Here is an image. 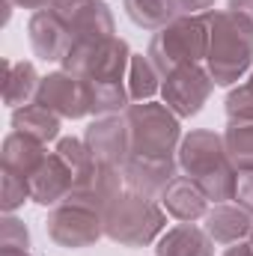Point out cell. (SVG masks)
<instances>
[{"instance_id":"8","label":"cell","mask_w":253,"mask_h":256,"mask_svg":"<svg viewBox=\"0 0 253 256\" xmlns=\"http://www.w3.org/2000/svg\"><path fill=\"white\" fill-rule=\"evenodd\" d=\"M45 230L57 248H66V250L92 248L104 236V214L84 208V206H74V202H60L51 208Z\"/></svg>"},{"instance_id":"14","label":"cell","mask_w":253,"mask_h":256,"mask_svg":"<svg viewBox=\"0 0 253 256\" xmlns=\"http://www.w3.org/2000/svg\"><path fill=\"white\" fill-rule=\"evenodd\" d=\"M27 33H30V45H33L36 57L45 60V63H63L66 54L74 45L72 36H68V30H66V24L60 21V15L51 6L30 15Z\"/></svg>"},{"instance_id":"19","label":"cell","mask_w":253,"mask_h":256,"mask_svg":"<svg viewBox=\"0 0 253 256\" xmlns=\"http://www.w3.org/2000/svg\"><path fill=\"white\" fill-rule=\"evenodd\" d=\"M158 256H214V242L202 226L194 224H179L173 230H167L158 244H155Z\"/></svg>"},{"instance_id":"34","label":"cell","mask_w":253,"mask_h":256,"mask_svg":"<svg viewBox=\"0 0 253 256\" xmlns=\"http://www.w3.org/2000/svg\"><path fill=\"white\" fill-rule=\"evenodd\" d=\"M224 256H253V244L250 242H236L224 250Z\"/></svg>"},{"instance_id":"22","label":"cell","mask_w":253,"mask_h":256,"mask_svg":"<svg viewBox=\"0 0 253 256\" xmlns=\"http://www.w3.org/2000/svg\"><path fill=\"white\" fill-rule=\"evenodd\" d=\"M126 15L143 30H164L167 24H173L182 12L176 0H122Z\"/></svg>"},{"instance_id":"17","label":"cell","mask_w":253,"mask_h":256,"mask_svg":"<svg viewBox=\"0 0 253 256\" xmlns=\"http://www.w3.org/2000/svg\"><path fill=\"white\" fill-rule=\"evenodd\" d=\"M158 202L164 206L167 214H173V218L182 220V224H194V220H200V218L208 214V200H206V194L200 191V188L194 185V179H188V176H176V179L164 188V194L158 196Z\"/></svg>"},{"instance_id":"28","label":"cell","mask_w":253,"mask_h":256,"mask_svg":"<svg viewBox=\"0 0 253 256\" xmlns=\"http://www.w3.org/2000/svg\"><path fill=\"white\" fill-rule=\"evenodd\" d=\"M224 108H226V120H253V68L244 84L226 92Z\"/></svg>"},{"instance_id":"20","label":"cell","mask_w":253,"mask_h":256,"mask_svg":"<svg viewBox=\"0 0 253 256\" xmlns=\"http://www.w3.org/2000/svg\"><path fill=\"white\" fill-rule=\"evenodd\" d=\"M60 128H63V120L54 110H48L45 104H39V102H30V104L12 110V131H21V134H27L33 140H39V143L57 140Z\"/></svg>"},{"instance_id":"29","label":"cell","mask_w":253,"mask_h":256,"mask_svg":"<svg viewBox=\"0 0 253 256\" xmlns=\"http://www.w3.org/2000/svg\"><path fill=\"white\" fill-rule=\"evenodd\" d=\"M0 250H30V230L15 214H3L0 220Z\"/></svg>"},{"instance_id":"25","label":"cell","mask_w":253,"mask_h":256,"mask_svg":"<svg viewBox=\"0 0 253 256\" xmlns=\"http://www.w3.org/2000/svg\"><path fill=\"white\" fill-rule=\"evenodd\" d=\"M128 96L131 102H152V96L161 90V74L152 66L146 54H131V66H128Z\"/></svg>"},{"instance_id":"10","label":"cell","mask_w":253,"mask_h":256,"mask_svg":"<svg viewBox=\"0 0 253 256\" xmlns=\"http://www.w3.org/2000/svg\"><path fill=\"white\" fill-rule=\"evenodd\" d=\"M33 102L45 104L60 120H84V116H90V84L84 78L60 68V72H51L42 78Z\"/></svg>"},{"instance_id":"2","label":"cell","mask_w":253,"mask_h":256,"mask_svg":"<svg viewBox=\"0 0 253 256\" xmlns=\"http://www.w3.org/2000/svg\"><path fill=\"white\" fill-rule=\"evenodd\" d=\"M206 68L218 86H236L253 68V24L232 9H208Z\"/></svg>"},{"instance_id":"6","label":"cell","mask_w":253,"mask_h":256,"mask_svg":"<svg viewBox=\"0 0 253 256\" xmlns=\"http://www.w3.org/2000/svg\"><path fill=\"white\" fill-rule=\"evenodd\" d=\"M131 48L126 39L110 36L102 42H74L66 54L63 68L96 84V80H128Z\"/></svg>"},{"instance_id":"23","label":"cell","mask_w":253,"mask_h":256,"mask_svg":"<svg viewBox=\"0 0 253 256\" xmlns=\"http://www.w3.org/2000/svg\"><path fill=\"white\" fill-rule=\"evenodd\" d=\"M128 108H131V96H128L126 80H96V84H90V114L92 116H120Z\"/></svg>"},{"instance_id":"35","label":"cell","mask_w":253,"mask_h":256,"mask_svg":"<svg viewBox=\"0 0 253 256\" xmlns=\"http://www.w3.org/2000/svg\"><path fill=\"white\" fill-rule=\"evenodd\" d=\"M0 256H33L30 250H0Z\"/></svg>"},{"instance_id":"33","label":"cell","mask_w":253,"mask_h":256,"mask_svg":"<svg viewBox=\"0 0 253 256\" xmlns=\"http://www.w3.org/2000/svg\"><path fill=\"white\" fill-rule=\"evenodd\" d=\"M12 6H18V9H33V12H39V9H48L54 0H9Z\"/></svg>"},{"instance_id":"32","label":"cell","mask_w":253,"mask_h":256,"mask_svg":"<svg viewBox=\"0 0 253 256\" xmlns=\"http://www.w3.org/2000/svg\"><path fill=\"white\" fill-rule=\"evenodd\" d=\"M226 9H232V12L244 15V18L253 24V0H226Z\"/></svg>"},{"instance_id":"11","label":"cell","mask_w":253,"mask_h":256,"mask_svg":"<svg viewBox=\"0 0 253 256\" xmlns=\"http://www.w3.org/2000/svg\"><path fill=\"white\" fill-rule=\"evenodd\" d=\"M126 191V179H122V167H110V164H92L86 173H80L74 179V188L63 202H74L84 208H92L98 214L108 212V206Z\"/></svg>"},{"instance_id":"12","label":"cell","mask_w":253,"mask_h":256,"mask_svg":"<svg viewBox=\"0 0 253 256\" xmlns=\"http://www.w3.org/2000/svg\"><path fill=\"white\" fill-rule=\"evenodd\" d=\"M84 143L98 164L122 167L131 155V137H128L126 116H96L84 131Z\"/></svg>"},{"instance_id":"21","label":"cell","mask_w":253,"mask_h":256,"mask_svg":"<svg viewBox=\"0 0 253 256\" xmlns=\"http://www.w3.org/2000/svg\"><path fill=\"white\" fill-rule=\"evenodd\" d=\"M42 78L36 74V66L33 63H6V80H3V102L15 110V108H24L30 104V98H36V90H39Z\"/></svg>"},{"instance_id":"31","label":"cell","mask_w":253,"mask_h":256,"mask_svg":"<svg viewBox=\"0 0 253 256\" xmlns=\"http://www.w3.org/2000/svg\"><path fill=\"white\" fill-rule=\"evenodd\" d=\"M182 15H202L214 6V0H176Z\"/></svg>"},{"instance_id":"27","label":"cell","mask_w":253,"mask_h":256,"mask_svg":"<svg viewBox=\"0 0 253 256\" xmlns=\"http://www.w3.org/2000/svg\"><path fill=\"white\" fill-rule=\"evenodd\" d=\"M54 152H60V155H63V161L74 170V179H78L80 173H86V170L96 164V158H92V152L86 149L84 137H80V140H78V137H60Z\"/></svg>"},{"instance_id":"26","label":"cell","mask_w":253,"mask_h":256,"mask_svg":"<svg viewBox=\"0 0 253 256\" xmlns=\"http://www.w3.org/2000/svg\"><path fill=\"white\" fill-rule=\"evenodd\" d=\"M30 200V182L12 170H3V185H0V206L6 214H15L24 202Z\"/></svg>"},{"instance_id":"36","label":"cell","mask_w":253,"mask_h":256,"mask_svg":"<svg viewBox=\"0 0 253 256\" xmlns=\"http://www.w3.org/2000/svg\"><path fill=\"white\" fill-rule=\"evenodd\" d=\"M250 244H253V230H250Z\"/></svg>"},{"instance_id":"4","label":"cell","mask_w":253,"mask_h":256,"mask_svg":"<svg viewBox=\"0 0 253 256\" xmlns=\"http://www.w3.org/2000/svg\"><path fill=\"white\" fill-rule=\"evenodd\" d=\"M131 155L170 158L182 143V120L164 102H134L126 114Z\"/></svg>"},{"instance_id":"1","label":"cell","mask_w":253,"mask_h":256,"mask_svg":"<svg viewBox=\"0 0 253 256\" xmlns=\"http://www.w3.org/2000/svg\"><path fill=\"white\" fill-rule=\"evenodd\" d=\"M179 170L194 179V185L206 194L208 202H230L236 196V179L238 170L226 158L224 134L212 128H194L179 143Z\"/></svg>"},{"instance_id":"30","label":"cell","mask_w":253,"mask_h":256,"mask_svg":"<svg viewBox=\"0 0 253 256\" xmlns=\"http://www.w3.org/2000/svg\"><path fill=\"white\" fill-rule=\"evenodd\" d=\"M232 202H238L242 208H248L253 214V170H244V173H238V179H236V196H232Z\"/></svg>"},{"instance_id":"5","label":"cell","mask_w":253,"mask_h":256,"mask_svg":"<svg viewBox=\"0 0 253 256\" xmlns=\"http://www.w3.org/2000/svg\"><path fill=\"white\" fill-rule=\"evenodd\" d=\"M208 54V24L202 15H179L173 24L158 30L146 48V57L158 68V74H170L173 68L188 63H206Z\"/></svg>"},{"instance_id":"9","label":"cell","mask_w":253,"mask_h":256,"mask_svg":"<svg viewBox=\"0 0 253 256\" xmlns=\"http://www.w3.org/2000/svg\"><path fill=\"white\" fill-rule=\"evenodd\" d=\"M51 9L60 15L72 42H102L116 33L114 12L104 0H54Z\"/></svg>"},{"instance_id":"16","label":"cell","mask_w":253,"mask_h":256,"mask_svg":"<svg viewBox=\"0 0 253 256\" xmlns=\"http://www.w3.org/2000/svg\"><path fill=\"white\" fill-rule=\"evenodd\" d=\"M202 230L212 236L214 244H236L250 238L253 230V214L248 208H242L238 202H218L214 208H208V214L202 218Z\"/></svg>"},{"instance_id":"18","label":"cell","mask_w":253,"mask_h":256,"mask_svg":"<svg viewBox=\"0 0 253 256\" xmlns=\"http://www.w3.org/2000/svg\"><path fill=\"white\" fill-rule=\"evenodd\" d=\"M3 170H12V173H18V176H24L27 182H30V176L42 167V161L48 158V149H45V143H39V140H33V137H27V134H21V131H12V134H6V140H3Z\"/></svg>"},{"instance_id":"7","label":"cell","mask_w":253,"mask_h":256,"mask_svg":"<svg viewBox=\"0 0 253 256\" xmlns=\"http://www.w3.org/2000/svg\"><path fill=\"white\" fill-rule=\"evenodd\" d=\"M214 80L208 74V68L202 63H188L173 68L170 74L161 78V96H164V104L179 116V120H190L196 116L208 96L214 92Z\"/></svg>"},{"instance_id":"3","label":"cell","mask_w":253,"mask_h":256,"mask_svg":"<svg viewBox=\"0 0 253 256\" xmlns=\"http://www.w3.org/2000/svg\"><path fill=\"white\" fill-rule=\"evenodd\" d=\"M167 212L158 200L122 191L104 212V236L122 248H146L164 236Z\"/></svg>"},{"instance_id":"13","label":"cell","mask_w":253,"mask_h":256,"mask_svg":"<svg viewBox=\"0 0 253 256\" xmlns=\"http://www.w3.org/2000/svg\"><path fill=\"white\" fill-rule=\"evenodd\" d=\"M176 170H179V158L176 155H170V158L128 155V161L122 164V179H126L128 191L158 200L164 194V188L176 179Z\"/></svg>"},{"instance_id":"24","label":"cell","mask_w":253,"mask_h":256,"mask_svg":"<svg viewBox=\"0 0 253 256\" xmlns=\"http://www.w3.org/2000/svg\"><path fill=\"white\" fill-rule=\"evenodd\" d=\"M224 146L230 164L238 173L253 170V120H230L224 131Z\"/></svg>"},{"instance_id":"15","label":"cell","mask_w":253,"mask_h":256,"mask_svg":"<svg viewBox=\"0 0 253 256\" xmlns=\"http://www.w3.org/2000/svg\"><path fill=\"white\" fill-rule=\"evenodd\" d=\"M74 188V170L63 161L60 152H48L42 167L30 176V200L39 206H60Z\"/></svg>"}]
</instances>
